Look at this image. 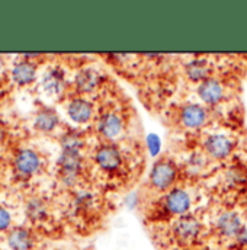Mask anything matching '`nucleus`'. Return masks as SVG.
<instances>
[{
	"mask_svg": "<svg viewBox=\"0 0 247 250\" xmlns=\"http://www.w3.org/2000/svg\"><path fill=\"white\" fill-rule=\"evenodd\" d=\"M13 167L18 175L22 178H31L41 167V157L37 151L31 148H25L16 153L13 159Z\"/></svg>",
	"mask_w": 247,
	"mask_h": 250,
	"instance_id": "f257e3e1",
	"label": "nucleus"
},
{
	"mask_svg": "<svg viewBox=\"0 0 247 250\" xmlns=\"http://www.w3.org/2000/svg\"><path fill=\"white\" fill-rule=\"evenodd\" d=\"M59 167H60V176H62V182L67 185H73L76 179L79 178V173L82 169L80 153L62 151L59 159Z\"/></svg>",
	"mask_w": 247,
	"mask_h": 250,
	"instance_id": "f03ea898",
	"label": "nucleus"
},
{
	"mask_svg": "<svg viewBox=\"0 0 247 250\" xmlns=\"http://www.w3.org/2000/svg\"><path fill=\"white\" fill-rule=\"evenodd\" d=\"M7 246L10 250H34L35 237L32 231L26 227H15L9 230L6 237Z\"/></svg>",
	"mask_w": 247,
	"mask_h": 250,
	"instance_id": "7ed1b4c3",
	"label": "nucleus"
},
{
	"mask_svg": "<svg viewBox=\"0 0 247 250\" xmlns=\"http://www.w3.org/2000/svg\"><path fill=\"white\" fill-rule=\"evenodd\" d=\"M173 231L178 239L184 242H190L196 239L201 233L199 221L192 215H182L173 226Z\"/></svg>",
	"mask_w": 247,
	"mask_h": 250,
	"instance_id": "20e7f679",
	"label": "nucleus"
},
{
	"mask_svg": "<svg viewBox=\"0 0 247 250\" xmlns=\"http://www.w3.org/2000/svg\"><path fill=\"white\" fill-rule=\"evenodd\" d=\"M176 176V170H175V166L169 162H157L154 165V167L151 169V175H150V179H151V184L159 189H165L167 188L175 179Z\"/></svg>",
	"mask_w": 247,
	"mask_h": 250,
	"instance_id": "39448f33",
	"label": "nucleus"
},
{
	"mask_svg": "<svg viewBox=\"0 0 247 250\" xmlns=\"http://www.w3.org/2000/svg\"><path fill=\"white\" fill-rule=\"evenodd\" d=\"M37 79V64L31 60L18 62L12 68V80L18 86H28Z\"/></svg>",
	"mask_w": 247,
	"mask_h": 250,
	"instance_id": "423d86ee",
	"label": "nucleus"
},
{
	"mask_svg": "<svg viewBox=\"0 0 247 250\" xmlns=\"http://www.w3.org/2000/svg\"><path fill=\"white\" fill-rule=\"evenodd\" d=\"M67 114L68 117L77 123V124H84L87 123L92 115H93V106L90 102H87L86 99H82V98H77V99H73L68 106H67Z\"/></svg>",
	"mask_w": 247,
	"mask_h": 250,
	"instance_id": "0eeeda50",
	"label": "nucleus"
},
{
	"mask_svg": "<svg viewBox=\"0 0 247 250\" xmlns=\"http://www.w3.org/2000/svg\"><path fill=\"white\" fill-rule=\"evenodd\" d=\"M166 208L169 212L176 215H184L190 208V198L182 189H173L166 196Z\"/></svg>",
	"mask_w": 247,
	"mask_h": 250,
	"instance_id": "6e6552de",
	"label": "nucleus"
},
{
	"mask_svg": "<svg viewBox=\"0 0 247 250\" xmlns=\"http://www.w3.org/2000/svg\"><path fill=\"white\" fill-rule=\"evenodd\" d=\"M96 162L103 170H115L121 165V153L114 146H102L96 153Z\"/></svg>",
	"mask_w": 247,
	"mask_h": 250,
	"instance_id": "1a4fd4ad",
	"label": "nucleus"
},
{
	"mask_svg": "<svg viewBox=\"0 0 247 250\" xmlns=\"http://www.w3.org/2000/svg\"><path fill=\"white\" fill-rule=\"evenodd\" d=\"M60 124V118L57 115V112L51 108H42L38 111V114L35 115V128L40 132H51L57 128V125Z\"/></svg>",
	"mask_w": 247,
	"mask_h": 250,
	"instance_id": "9d476101",
	"label": "nucleus"
},
{
	"mask_svg": "<svg viewBox=\"0 0 247 250\" xmlns=\"http://www.w3.org/2000/svg\"><path fill=\"white\" fill-rule=\"evenodd\" d=\"M233 144L224 135H211L206 140V150L215 159H224L231 153Z\"/></svg>",
	"mask_w": 247,
	"mask_h": 250,
	"instance_id": "9b49d317",
	"label": "nucleus"
},
{
	"mask_svg": "<svg viewBox=\"0 0 247 250\" xmlns=\"http://www.w3.org/2000/svg\"><path fill=\"white\" fill-rule=\"evenodd\" d=\"M199 98L209 105H214L223 98V87L217 80H204L198 89Z\"/></svg>",
	"mask_w": 247,
	"mask_h": 250,
	"instance_id": "f8f14e48",
	"label": "nucleus"
},
{
	"mask_svg": "<svg viewBox=\"0 0 247 250\" xmlns=\"http://www.w3.org/2000/svg\"><path fill=\"white\" fill-rule=\"evenodd\" d=\"M218 230L226 237H237L240 231L243 230L239 215L233 212L223 214L218 220Z\"/></svg>",
	"mask_w": 247,
	"mask_h": 250,
	"instance_id": "ddd939ff",
	"label": "nucleus"
},
{
	"mask_svg": "<svg viewBox=\"0 0 247 250\" xmlns=\"http://www.w3.org/2000/svg\"><path fill=\"white\" fill-rule=\"evenodd\" d=\"M99 83H101V74L96 70H93V68L82 70L76 76V87L80 92H83V93L95 90Z\"/></svg>",
	"mask_w": 247,
	"mask_h": 250,
	"instance_id": "4468645a",
	"label": "nucleus"
},
{
	"mask_svg": "<svg viewBox=\"0 0 247 250\" xmlns=\"http://www.w3.org/2000/svg\"><path fill=\"white\" fill-rule=\"evenodd\" d=\"M41 86H42V89L50 96L60 95L62 92V89H64V77H62V73L60 70H50L42 77Z\"/></svg>",
	"mask_w": 247,
	"mask_h": 250,
	"instance_id": "2eb2a0df",
	"label": "nucleus"
},
{
	"mask_svg": "<svg viewBox=\"0 0 247 250\" xmlns=\"http://www.w3.org/2000/svg\"><path fill=\"white\" fill-rule=\"evenodd\" d=\"M182 123L189 126V128H198L201 125H204L206 120V114L204 111L202 106L199 105H187L182 109Z\"/></svg>",
	"mask_w": 247,
	"mask_h": 250,
	"instance_id": "dca6fc26",
	"label": "nucleus"
},
{
	"mask_svg": "<svg viewBox=\"0 0 247 250\" xmlns=\"http://www.w3.org/2000/svg\"><path fill=\"white\" fill-rule=\"evenodd\" d=\"M123 129V121L118 115L115 114H108L105 115L101 123H99V131L103 137L106 138H114L117 137Z\"/></svg>",
	"mask_w": 247,
	"mask_h": 250,
	"instance_id": "f3484780",
	"label": "nucleus"
},
{
	"mask_svg": "<svg viewBox=\"0 0 247 250\" xmlns=\"http://www.w3.org/2000/svg\"><path fill=\"white\" fill-rule=\"evenodd\" d=\"M26 215L34 223H42L48 215L45 201L42 198H32L26 205Z\"/></svg>",
	"mask_w": 247,
	"mask_h": 250,
	"instance_id": "a211bd4d",
	"label": "nucleus"
},
{
	"mask_svg": "<svg viewBox=\"0 0 247 250\" xmlns=\"http://www.w3.org/2000/svg\"><path fill=\"white\" fill-rule=\"evenodd\" d=\"M83 138L77 132H67L62 137V151H71V153H80V148L83 147Z\"/></svg>",
	"mask_w": 247,
	"mask_h": 250,
	"instance_id": "6ab92c4d",
	"label": "nucleus"
},
{
	"mask_svg": "<svg viewBox=\"0 0 247 250\" xmlns=\"http://www.w3.org/2000/svg\"><path fill=\"white\" fill-rule=\"evenodd\" d=\"M186 73L187 76L195 80V82H199V80H204L208 74V67L204 62H199V60H195V62H189L187 67H186Z\"/></svg>",
	"mask_w": 247,
	"mask_h": 250,
	"instance_id": "aec40b11",
	"label": "nucleus"
},
{
	"mask_svg": "<svg viewBox=\"0 0 247 250\" xmlns=\"http://www.w3.org/2000/svg\"><path fill=\"white\" fill-rule=\"evenodd\" d=\"M10 226H12V215H10V212L6 208L0 207V233L7 231L10 229Z\"/></svg>",
	"mask_w": 247,
	"mask_h": 250,
	"instance_id": "412c9836",
	"label": "nucleus"
},
{
	"mask_svg": "<svg viewBox=\"0 0 247 250\" xmlns=\"http://www.w3.org/2000/svg\"><path fill=\"white\" fill-rule=\"evenodd\" d=\"M237 240L243 245H247V230H242L240 234L237 236Z\"/></svg>",
	"mask_w": 247,
	"mask_h": 250,
	"instance_id": "4be33fe9",
	"label": "nucleus"
},
{
	"mask_svg": "<svg viewBox=\"0 0 247 250\" xmlns=\"http://www.w3.org/2000/svg\"><path fill=\"white\" fill-rule=\"evenodd\" d=\"M3 67H4V62H3V57H0V73L3 70Z\"/></svg>",
	"mask_w": 247,
	"mask_h": 250,
	"instance_id": "5701e85b",
	"label": "nucleus"
}]
</instances>
